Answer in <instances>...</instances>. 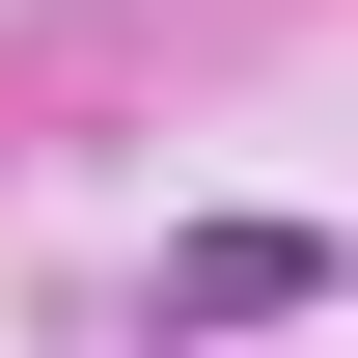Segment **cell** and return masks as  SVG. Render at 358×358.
Segmentation results:
<instances>
[{
    "label": "cell",
    "mask_w": 358,
    "mask_h": 358,
    "mask_svg": "<svg viewBox=\"0 0 358 358\" xmlns=\"http://www.w3.org/2000/svg\"><path fill=\"white\" fill-rule=\"evenodd\" d=\"M275 303H331V221H193L166 248V358L193 331H275Z\"/></svg>",
    "instance_id": "6da1fadb"
}]
</instances>
